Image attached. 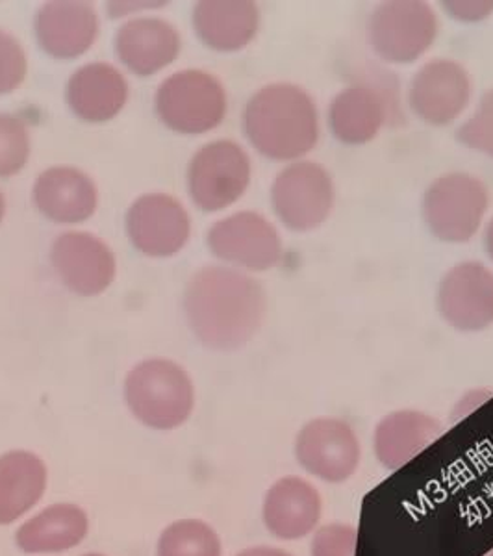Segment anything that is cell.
<instances>
[{"label":"cell","instance_id":"5bb4252c","mask_svg":"<svg viewBox=\"0 0 493 556\" xmlns=\"http://www.w3.org/2000/svg\"><path fill=\"white\" fill-rule=\"evenodd\" d=\"M392 114L387 89L371 80L353 83L330 102V132L343 146H366L379 136Z\"/></svg>","mask_w":493,"mask_h":556},{"label":"cell","instance_id":"9c48e42d","mask_svg":"<svg viewBox=\"0 0 493 556\" xmlns=\"http://www.w3.org/2000/svg\"><path fill=\"white\" fill-rule=\"evenodd\" d=\"M299 466L330 484L349 481L361 466L362 451L353 427L338 417H316L295 438Z\"/></svg>","mask_w":493,"mask_h":556},{"label":"cell","instance_id":"d4e9b609","mask_svg":"<svg viewBox=\"0 0 493 556\" xmlns=\"http://www.w3.org/2000/svg\"><path fill=\"white\" fill-rule=\"evenodd\" d=\"M222 538L201 519H178L165 527L156 556H222Z\"/></svg>","mask_w":493,"mask_h":556},{"label":"cell","instance_id":"d6986e66","mask_svg":"<svg viewBox=\"0 0 493 556\" xmlns=\"http://www.w3.org/2000/svg\"><path fill=\"white\" fill-rule=\"evenodd\" d=\"M97 186L75 167H51L34 184V201L39 212L56 223H80L97 208Z\"/></svg>","mask_w":493,"mask_h":556},{"label":"cell","instance_id":"e0dca14e","mask_svg":"<svg viewBox=\"0 0 493 556\" xmlns=\"http://www.w3.org/2000/svg\"><path fill=\"white\" fill-rule=\"evenodd\" d=\"M39 45L51 56L69 60L80 56L99 34L96 8L78 0L47 2L36 15Z\"/></svg>","mask_w":493,"mask_h":556},{"label":"cell","instance_id":"5b68a950","mask_svg":"<svg viewBox=\"0 0 493 556\" xmlns=\"http://www.w3.org/2000/svg\"><path fill=\"white\" fill-rule=\"evenodd\" d=\"M437 36V13L421 0L382 2L367 25L375 54L388 64L416 62L429 51Z\"/></svg>","mask_w":493,"mask_h":556},{"label":"cell","instance_id":"2e32d148","mask_svg":"<svg viewBox=\"0 0 493 556\" xmlns=\"http://www.w3.org/2000/svg\"><path fill=\"white\" fill-rule=\"evenodd\" d=\"M321 514V493L298 475H288L275 482L262 505V519L267 531L286 542L314 534Z\"/></svg>","mask_w":493,"mask_h":556},{"label":"cell","instance_id":"cb8c5ba5","mask_svg":"<svg viewBox=\"0 0 493 556\" xmlns=\"http://www.w3.org/2000/svg\"><path fill=\"white\" fill-rule=\"evenodd\" d=\"M47 466L30 451H8L0 456V527L30 513L47 492Z\"/></svg>","mask_w":493,"mask_h":556},{"label":"cell","instance_id":"ac0fdd59","mask_svg":"<svg viewBox=\"0 0 493 556\" xmlns=\"http://www.w3.org/2000/svg\"><path fill=\"white\" fill-rule=\"evenodd\" d=\"M437 417L419 410H397L380 419L374 434L377 460L388 469L403 468L443 437Z\"/></svg>","mask_w":493,"mask_h":556},{"label":"cell","instance_id":"8fae6325","mask_svg":"<svg viewBox=\"0 0 493 556\" xmlns=\"http://www.w3.org/2000/svg\"><path fill=\"white\" fill-rule=\"evenodd\" d=\"M471 99V78L455 60H430L414 75L408 89L412 112L430 127H447Z\"/></svg>","mask_w":493,"mask_h":556},{"label":"cell","instance_id":"8992f818","mask_svg":"<svg viewBox=\"0 0 493 556\" xmlns=\"http://www.w3.org/2000/svg\"><path fill=\"white\" fill-rule=\"evenodd\" d=\"M156 112L167 127L182 134H203L227 114V93L210 73L188 70L169 76L156 91Z\"/></svg>","mask_w":493,"mask_h":556},{"label":"cell","instance_id":"1f68e13d","mask_svg":"<svg viewBox=\"0 0 493 556\" xmlns=\"http://www.w3.org/2000/svg\"><path fill=\"white\" fill-rule=\"evenodd\" d=\"M484 247H486L488 256L493 260V217L488 222L484 230Z\"/></svg>","mask_w":493,"mask_h":556},{"label":"cell","instance_id":"484cf974","mask_svg":"<svg viewBox=\"0 0 493 556\" xmlns=\"http://www.w3.org/2000/svg\"><path fill=\"white\" fill-rule=\"evenodd\" d=\"M30 156V136L20 117L0 114V177H12Z\"/></svg>","mask_w":493,"mask_h":556},{"label":"cell","instance_id":"4dcf8cb0","mask_svg":"<svg viewBox=\"0 0 493 556\" xmlns=\"http://www.w3.org/2000/svg\"><path fill=\"white\" fill-rule=\"evenodd\" d=\"M236 556H293L290 551L280 549V547H271V545H256L243 549Z\"/></svg>","mask_w":493,"mask_h":556},{"label":"cell","instance_id":"f1b7e54d","mask_svg":"<svg viewBox=\"0 0 493 556\" xmlns=\"http://www.w3.org/2000/svg\"><path fill=\"white\" fill-rule=\"evenodd\" d=\"M26 54L12 34L0 30V96L20 88L26 76Z\"/></svg>","mask_w":493,"mask_h":556},{"label":"cell","instance_id":"d6a6232c","mask_svg":"<svg viewBox=\"0 0 493 556\" xmlns=\"http://www.w3.org/2000/svg\"><path fill=\"white\" fill-rule=\"evenodd\" d=\"M4 210H7V203H4V195L0 193V222H2V217H4Z\"/></svg>","mask_w":493,"mask_h":556},{"label":"cell","instance_id":"4316f807","mask_svg":"<svg viewBox=\"0 0 493 556\" xmlns=\"http://www.w3.org/2000/svg\"><path fill=\"white\" fill-rule=\"evenodd\" d=\"M456 139L471 151L493 159V88L482 96L473 115L456 130Z\"/></svg>","mask_w":493,"mask_h":556},{"label":"cell","instance_id":"9a60e30c","mask_svg":"<svg viewBox=\"0 0 493 556\" xmlns=\"http://www.w3.org/2000/svg\"><path fill=\"white\" fill-rule=\"evenodd\" d=\"M51 258L64 285L80 295H97L114 282V253L97 236L65 232L54 241Z\"/></svg>","mask_w":493,"mask_h":556},{"label":"cell","instance_id":"7a4b0ae2","mask_svg":"<svg viewBox=\"0 0 493 556\" xmlns=\"http://www.w3.org/2000/svg\"><path fill=\"white\" fill-rule=\"evenodd\" d=\"M243 128L269 160L298 162L317 146L319 117L312 97L295 84H269L246 102Z\"/></svg>","mask_w":493,"mask_h":556},{"label":"cell","instance_id":"30bf717a","mask_svg":"<svg viewBox=\"0 0 493 556\" xmlns=\"http://www.w3.org/2000/svg\"><path fill=\"white\" fill-rule=\"evenodd\" d=\"M208 247L217 258L249 271H267L282 260L279 230L256 212H238L214 223Z\"/></svg>","mask_w":493,"mask_h":556},{"label":"cell","instance_id":"277c9868","mask_svg":"<svg viewBox=\"0 0 493 556\" xmlns=\"http://www.w3.org/2000/svg\"><path fill=\"white\" fill-rule=\"evenodd\" d=\"M490 193L481 178L469 173H447L430 184L424 195V219L430 235L445 243L471 240L488 212Z\"/></svg>","mask_w":493,"mask_h":556},{"label":"cell","instance_id":"52a82bcc","mask_svg":"<svg viewBox=\"0 0 493 556\" xmlns=\"http://www.w3.org/2000/svg\"><path fill=\"white\" fill-rule=\"evenodd\" d=\"M334 197L330 173L308 160L291 162L277 175L271 188L275 214L295 232H308L327 222L334 208Z\"/></svg>","mask_w":493,"mask_h":556},{"label":"cell","instance_id":"4fadbf2b","mask_svg":"<svg viewBox=\"0 0 493 556\" xmlns=\"http://www.w3.org/2000/svg\"><path fill=\"white\" fill-rule=\"evenodd\" d=\"M190 215L177 199L165 193H149L130 206L128 238L147 256H172L190 238Z\"/></svg>","mask_w":493,"mask_h":556},{"label":"cell","instance_id":"44dd1931","mask_svg":"<svg viewBox=\"0 0 493 556\" xmlns=\"http://www.w3.org/2000/svg\"><path fill=\"white\" fill-rule=\"evenodd\" d=\"M193 25L210 49L240 51L258 33L260 10L249 0H203L193 12Z\"/></svg>","mask_w":493,"mask_h":556},{"label":"cell","instance_id":"3957f363","mask_svg":"<svg viewBox=\"0 0 493 556\" xmlns=\"http://www.w3.org/2000/svg\"><path fill=\"white\" fill-rule=\"evenodd\" d=\"M125 399L140 424L172 430L190 419L195 406V388L184 367L165 358H151L127 375Z\"/></svg>","mask_w":493,"mask_h":556},{"label":"cell","instance_id":"ba28073f","mask_svg":"<svg viewBox=\"0 0 493 556\" xmlns=\"http://www.w3.org/2000/svg\"><path fill=\"white\" fill-rule=\"evenodd\" d=\"M251 182V160L230 139L212 141L195 152L188 169L190 195L199 208L217 212L235 204Z\"/></svg>","mask_w":493,"mask_h":556},{"label":"cell","instance_id":"6da1fadb","mask_svg":"<svg viewBox=\"0 0 493 556\" xmlns=\"http://www.w3.org/2000/svg\"><path fill=\"white\" fill-rule=\"evenodd\" d=\"M184 306L190 327L206 348L235 351L253 340L266 317V291L235 267L208 266L190 278Z\"/></svg>","mask_w":493,"mask_h":556},{"label":"cell","instance_id":"ffe728a7","mask_svg":"<svg viewBox=\"0 0 493 556\" xmlns=\"http://www.w3.org/2000/svg\"><path fill=\"white\" fill-rule=\"evenodd\" d=\"M115 49L128 70L136 75L149 76L177 60L180 36L167 21H128L115 36Z\"/></svg>","mask_w":493,"mask_h":556},{"label":"cell","instance_id":"83f0119b","mask_svg":"<svg viewBox=\"0 0 493 556\" xmlns=\"http://www.w3.org/2000/svg\"><path fill=\"white\" fill-rule=\"evenodd\" d=\"M358 531L349 523L317 527L311 542V556H356Z\"/></svg>","mask_w":493,"mask_h":556},{"label":"cell","instance_id":"836d02e7","mask_svg":"<svg viewBox=\"0 0 493 556\" xmlns=\"http://www.w3.org/2000/svg\"><path fill=\"white\" fill-rule=\"evenodd\" d=\"M84 556H104V555H99V553H89V555H84Z\"/></svg>","mask_w":493,"mask_h":556},{"label":"cell","instance_id":"e575fe53","mask_svg":"<svg viewBox=\"0 0 493 556\" xmlns=\"http://www.w3.org/2000/svg\"><path fill=\"white\" fill-rule=\"evenodd\" d=\"M486 556H493V551H490Z\"/></svg>","mask_w":493,"mask_h":556},{"label":"cell","instance_id":"f546056e","mask_svg":"<svg viewBox=\"0 0 493 556\" xmlns=\"http://www.w3.org/2000/svg\"><path fill=\"white\" fill-rule=\"evenodd\" d=\"M445 12L460 23H479L493 13L492 0H460V2H443Z\"/></svg>","mask_w":493,"mask_h":556},{"label":"cell","instance_id":"7c38bea8","mask_svg":"<svg viewBox=\"0 0 493 556\" xmlns=\"http://www.w3.org/2000/svg\"><path fill=\"white\" fill-rule=\"evenodd\" d=\"M438 311L451 327L479 332L493 325V271L481 262H462L438 286Z\"/></svg>","mask_w":493,"mask_h":556},{"label":"cell","instance_id":"603a6c76","mask_svg":"<svg viewBox=\"0 0 493 556\" xmlns=\"http://www.w3.org/2000/svg\"><path fill=\"white\" fill-rule=\"evenodd\" d=\"M88 531V514L83 506L58 503L21 525L15 544L28 555L64 553L83 544Z\"/></svg>","mask_w":493,"mask_h":556},{"label":"cell","instance_id":"7402d4cb","mask_svg":"<svg viewBox=\"0 0 493 556\" xmlns=\"http://www.w3.org/2000/svg\"><path fill=\"white\" fill-rule=\"evenodd\" d=\"M127 80L114 65L99 62L84 65L67 84L71 110L89 123L114 119L127 104Z\"/></svg>","mask_w":493,"mask_h":556}]
</instances>
